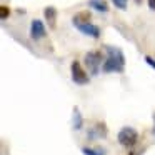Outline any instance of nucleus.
I'll list each match as a JSON object with an SVG mask.
<instances>
[{"mask_svg":"<svg viewBox=\"0 0 155 155\" xmlns=\"http://www.w3.org/2000/svg\"><path fill=\"white\" fill-rule=\"evenodd\" d=\"M70 70H72V80L77 85H87L88 82H90V77H88V74L82 68L80 62H77V60L72 62Z\"/></svg>","mask_w":155,"mask_h":155,"instance_id":"nucleus-4","label":"nucleus"},{"mask_svg":"<svg viewBox=\"0 0 155 155\" xmlns=\"http://www.w3.org/2000/svg\"><path fill=\"white\" fill-rule=\"evenodd\" d=\"M84 22H90V12H78L72 18V24H84Z\"/></svg>","mask_w":155,"mask_h":155,"instance_id":"nucleus-11","label":"nucleus"},{"mask_svg":"<svg viewBox=\"0 0 155 155\" xmlns=\"http://www.w3.org/2000/svg\"><path fill=\"white\" fill-rule=\"evenodd\" d=\"M105 50H107V58H105L104 65H102V70H104L105 74H110V72H118V74H120V72H124L125 57H124L120 48L107 45Z\"/></svg>","mask_w":155,"mask_h":155,"instance_id":"nucleus-1","label":"nucleus"},{"mask_svg":"<svg viewBox=\"0 0 155 155\" xmlns=\"http://www.w3.org/2000/svg\"><path fill=\"white\" fill-rule=\"evenodd\" d=\"M85 65H87L88 72H90V75H98V72H100V67L104 65V62H102V54L100 52H88L87 55H85Z\"/></svg>","mask_w":155,"mask_h":155,"instance_id":"nucleus-3","label":"nucleus"},{"mask_svg":"<svg viewBox=\"0 0 155 155\" xmlns=\"http://www.w3.org/2000/svg\"><path fill=\"white\" fill-rule=\"evenodd\" d=\"M145 62H147V64L150 65L152 68H155V60H153L152 57H148V55H147V57H145Z\"/></svg>","mask_w":155,"mask_h":155,"instance_id":"nucleus-15","label":"nucleus"},{"mask_svg":"<svg viewBox=\"0 0 155 155\" xmlns=\"http://www.w3.org/2000/svg\"><path fill=\"white\" fill-rule=\"evenodd\" d=\"M72 125H74L75 130H82V127H84V118H82V115H80V112H78V108H75V110H74Z\"/></svg>","mask_w":155,"mask_h":155,"instance_id":"nucleus-10","label":"nucleus"},{"mask_svg":"<svg viewBox=\"0 0 155 155\" xmlns=\"http://www.w3.org/2000/svg\"><path fill=\"white\" fill-rule=\"evenodd\" d=\"M88 7L97 12H102V14H107L108 12V4L105 0H88Z\"/></svg>","mask_w":155,"mask_h":155,"instance_id":"nucleus-8","label":"nucleus"},{"mask_svg":"<svg viewBox=\"0 0 155 155\" xmlns=\"http://www.w3.org/2000/svg\"><path fill=\"white\" fill-rule=\"evenodd\" d=\"M8 15H10V8H8L7 5H2V7H0V18H2V20H5Z\"/></svg>","mask_w":155,"mask_h":155,"instance_id":"nucleus-13","label":"nucleus"},{"mask_svg":"<svg viewBox=\"0 0 155 155\" xmlns=\"http://www.w3.org/2000/svg\"><path fill=\"white\" fill-rule=\"evenodd\" d=\"M74 25H75V27H77L84 35H88V37H92V38H98V37H100V34H102L100 27H98V25L90 24V22H84V24H74Z\"/></svg>","mask_w":155,"mask_h":155,"instance_id":"nucleus-5","label":"nucleus"},{"mask_svg":"<svg viewBox=\"0 0 155 155\" xmlns=\"http://www.w3.org/2000/svg\"><path fill=\"white\" fill-rule=\"evenodd\" d=\"M135 2H137V4H142V0H135Z\"/></svg>","mask_w":155,"mask_h":155,"instance_id":"nucleus-18","label":"nucleus"},{"mask_svg":"<svg viewBox=\"0 0 155 155\" xmlns=\"http://www.w3.org/2000/svg\"><path fill=\"white\" fill-rule=\"evenodd\" d=\"M114 2V5L117 8H120V10H125L127 8V0H112Z\"/></svg>","mask_w":155,"mask_h":155,"instance_id":"nucleus-14","label":"nucleus"},{"mask_svg":"<svg viewBox=\"0 0 155 155\" xmlns=\"http://www.w3.org/2000/svg\"><path fill=\"white\" fill-rule=\"evenodd\" d=\"M148 7H150L152 10H155V0H148Z\"/></svg>","mask_w":155,"mask_h":155,"instance_id":"nucleus-16","label":"nucleus"},{"mask_svg":"<svg viewBox=\"0 0 155 155\" xmlns=\"http://www.w3.org/2000/svg\"><path fill=\"white\" fill-rule=\"evenodd\" d=\"M153 122H155V115H153ZM153 135H155V125H153Z\"/></svg>","mask_w":155,"mask_h":155,"instance_id":"nucleus-17","label":"nucleus"},{"mask_svg":"<svg viewBox=\"0 0 155 155\" xmlns=\"http://www.w3.org/2000/svg\"><path fill=\"white\" fill-rule=\"evenodd\" d=\"M44 15H45V18H47L48 25L54 28L55 27V22H57V10H55V7H47L44 10Z\"/></svg>","mask_w":155,"mask_h":155,"instance_id":"nucleus-9","label":"nucleus"},{"mask_svg":"<svg viewBox=\"0 0 155 155\" xmlns=\"http://www.w3.org/2000/svg\"><path fill=\"white\" fill-rule=\"evenodd\" d=\"M82 153L84 155H105V150L100 147L97 148H92V147H84L82 148Z\"/></svg>","mask_w":155,"mask_h":155,"instance_id":"nucleus-12","label":"nucleus"},{"mask_svg":"<svg viewBox=\"0 0 155 155\" xmlns=\"http://www.w3.org/2000/svg\"><path fill=\"white\" fill-rule=\"evenodd\" d=\"M138 142V132L132 127H124L118 132V143L124 147H134Z\"/></svg>","mask_w":155,"mask_h":155,"instance_id":"nucleus-2","label":"nucleus"},{"mask_svg":"<svg viewBox=\"0 0 155 155\" xmlns=\"http://www.w3.org/2000/svg\"><path fill=\"white\" fill-rule=\"evenodd\" d=\"M47 30H45V25L42 20H32L30 24V37L32 40H40V38L45 37Z\"/></svg>","mask_w":155,"mask_h":155,"instance_id":"nucleus-6","label":"nucleus"},{"mask_svg":"<svg viewBox=\"0 0 155 155\" xmlns=\"http://www.w3.org/2000/svg\"><path fill=\"white\" fill-rule=\"evenodd\" d=\"M102 137H107V127L100 122H97L92 128H88L87 138L88 140H95V138H102Z\"/></svg>","mask_w":155,"mask_h":155,"instance_id":"nucleus-7","label":"nucleus"}]
</instances>
